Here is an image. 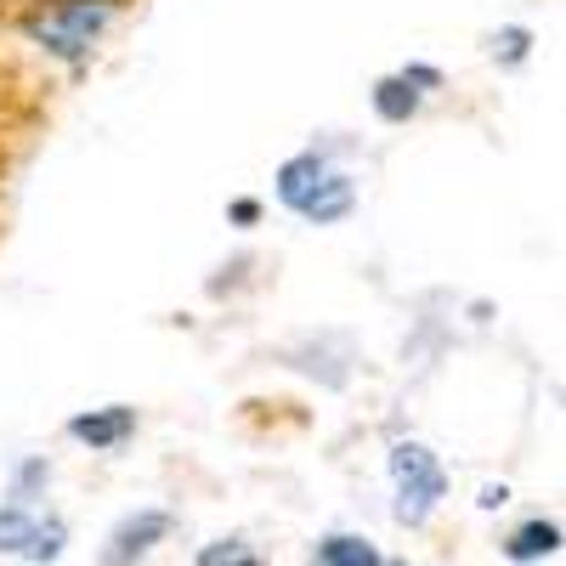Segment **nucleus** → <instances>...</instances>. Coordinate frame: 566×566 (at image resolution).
<instances>
[{
	"mask_svg": "<svg viewBox=\"0 0 566 566\" xmlns=\"http://www.w3.org/2000/svg\"><path fill=\"white\" fill-rule=\"evenodd\" d=\"M239 555H244V538H216L199 549V566H239Z\"/></svg>",
	"mask_w": 566,
	"mask_h": 566,
	"instance_id": "nucleus-12",
	"label": "nucleus"
},
{
	"mask_svg": "<svg viewBox=\"0 0 566 566\" xmlns=\"http://www.w3.org/2000/svg\"><path fill=\"white\" fill-rule=\"evenodd\" d=\"M170 533H176V515H170V510H159V504H142V510H130L125 522L108 533L103 566H136V560H148Z\"/></svg>",
	"mask_w": 566,
	"mask_h": 566,
	"instance_id": "nucleus-6",
	"label": "nucleus"
},
{
	"mask_svg": "<svg viewBox=\"0 0 566 566\" xmlns=\"http://www.w3.org/2000/svg\"><path fill=\"white\" fill-rule=\"evenodd\" d=\"M272 199L290 210L295 221H306V227H340V221H352L363 187H357V176L335 154L312 142V148H295L290 159H277Z\"/></svg>",
	"mask_w": 566,
	"mask_h": 566,
	"instance_id": "nucleus-1",
	"label": "nucleus"
},
{
	"mask_svg": "<svg viewBox=\"0 0 566 566\" xmlns=\"http://www.w3.org/2000/svg\"><path fill=\"white\" fill-rule=\"evenodd\" d=\"M69 549V527L63 515L40 510L29 499H7L0 504V555H18V560H57Z\"/></svg>",
	"mask_w": 566,
	"mask_h": 566,
	"instance_id": "nucleus-4",
	"label": "nucleus"
},
{
	"mask_svg": "<svg viewBox=\"0 0 566 566\" xmlns=\"http://www.w3.org/2000/svg\"><path fill=\"white\" fill-rule=\"evenodd\" d=\"M386 482H391V515L402 527H424L448 499V464L431 442L397 437L386 453Z\"/></svg>",
	"mask_w": 566,
	"mask_h": 566,
	"instance_id": "nucleus-3",
	"label": "nucleus"
},
{
	"mask_svg": "<svg viewBox=\"0 0 566 566\" xmlns=\"http://www.w3.org/2000/svg\"><path fill=\"white\" fill-rule=\"evenodd\" d=\"M312 566H386V555L363 533H323L312 549Z\"/></svg>",
	"mask_w": 566,
	"mask_h": 566,
	"instance_id": "nucleus-8",
	"label": "nucleus"
},
{
	"mask_svg": "<svg viewBox=\"0 0 566 566\" xmlns=\"http://www.w3.org/2000/svg\"><path fill=\"white\" fill-rule=\"evenodd\" d=\"M227 221H232V227H255V221H261V199H232V205H227Z\"/></svg>",
	"mask_w": 566,
	"mask_h": 566,
	"instance_id": "nucleus-13",
	"label": "nucleus"
},
{
	"mask_svg": "<svg viewBox=\"0 0 566 566\" xmlns=\"http://www.w3.org/2000/svg\"><path fill=\"white\" fill-rule=\"evenodd\" d=\"M397 566H402V560H397Z\"/></svg>",
	"mask_w": 566,
	"mask_h": 566,
	"instance_id": "nucleus-14",
	"label": "nucleus"
},
{
	"mask_svg": "<svg viewBox=\"0 0 566 566\" xmlns=\"http://www.w3.org/2000/svg\"><path fill=\"white\" fill-rule=\"evenodd\" d=\"M533 40H538V34H533L527 23H504V29L488 34V57H493L499 69H522V63L533 57Z\"/></svg>",
	"mask_w": 566,
	"mask_h": 566,
	"instance_id": "nucleus-10",
	"label": "nucleus"
},
{
	"mask_svg": "<svg viewBox=\"0 0 566 566\" xmlns=\"http://www.w3.org/2000/svg\"><path fill=\"white\" fill-rule=\"evenodd\" d=\"M442 85V69L431 63H402L391 74H380L368 85V108L380 125H413L424 114V103H431V91Z\"/></svg>",
	"mask_w": 566,
	"mask_h": 566,
	"instance_id": "nucleus-5",
	"label": "nucleus"
},
{
	"mask_svg": "<svg viewBox=\"0 0 566 566\" xmlns=\"http://www.w3.org/2000/svg\"><path fill=\"white\" fill-rule=\"evenodd\" d=\"M560 549V522H544V515H533L527 527H515L510 538H504V555L515 560V566H533V560H544V555H555Z\"/></svg>",
	"mask_w": 566,
	"mask_h": 566,
	"instance_id": "nucleus-9",
	"label": "nucleus"
},
{
	"mask_svg": "<svg viewBox=\"0 0 566 566\" xmlns=\"http://www.w3.org/2000/svg\"><path fill=\"white\" fill-rule=\"evenodd\" d=\"M63 431H69V442H80V448H91V453H114V448H125V442L136 437V408H125V402L80 408Z\"/></svg>",
	"mask_w": 566,
	"mask_h": 566,
	"instance_id": "nucleus-7",
	"label": "nucleus"
},
{
	"mask_svg": "<svg viewBox=\"0 0 566 566\" xmlns=\"http://www.w3.org/2000/svg\"><path fill=\"white\" fill-rule=\"evenodd\" d=\"M45 488H52V459H23L18 470H12V493L7 499H29V504H40L45 499Z\"/></svg>",
	"mask_w": 566,
	"mask_h": 566,
	"instance_id": "nucleus-11",
	"label": "nucleus"
},
{
	"mask_svg": "<svg viewBox=\"0 0 566 566\" xmlns=\"http://www.w3.org/2000/svg\"><path fill=\"white\" fill-rule=\"evenodd\" d=\"M125 0H29L18 12V34L34 45L40 57L63 69H85L103 34L119 23Z\"/></svg>",
	"mask_w": 566,
	"mask_h": 566,
	"instance_id": "nucleus-2",
	"label": "nucleus"
}]
</instances>
